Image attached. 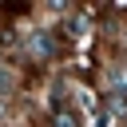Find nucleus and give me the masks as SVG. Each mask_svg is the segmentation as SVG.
<instances>
[{"instance_id":"nucleus-2","label":"nucleus","mask_w":127,"mask_h":127,"mask_svg":"<svg viewBox=\"0 0 127 127\" xmlns=\"http://www.w3.org/2000/svg\"><path fill=\"white\" fill-rule=\"evenodd\" d=\"M52 127H79V123H75V115H64V111H60V115L52 119Z\"/></svg>"},{"instance_id":"nucleus-1","label":"nucleus","mask_w":127,"mask_h":127,"mask_svg":"<svg viewBox=\"0 0 127 127\" xmlns=\"http://www.w3.org/2000/svg\"><path fill=\"white\" fill-rule=\"evenodd\" d=\"M28 52H32L36 60H52V56H56V44H52V36H36V40L28 44Z\"/></svg>"}]
</instances>
